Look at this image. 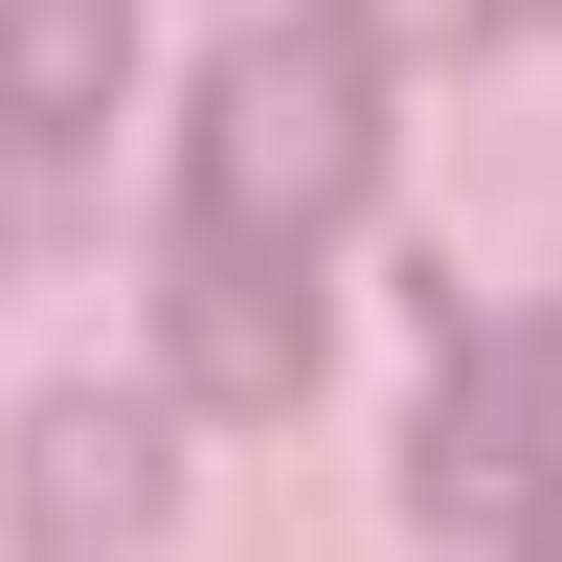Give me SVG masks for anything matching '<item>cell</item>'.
<instances>
[{"label":"cell","instance_id":"obj_7","mask_svg":"<svg viewBox=\"0 0 562 562\" xmlns=\"http://www.w3.org/2000/svg\"><path fill=\"white\" fill-rule=\"evenodd\" d=\"M518 562H562V518H540V540H518Z\"/></svg>","mask_w":562,"mask_h":562},{"label":"cell","instance_id":"obj_8","mask_svg":"<svg viewBox=\"0 0 562 562\" xmlns=\"http://www.w3.org/2000/svg\"><path fill=\"white\" fill-rule=\"evenodd\" d=\"M518 23H562V0H518Z\"/></svg>","mask_w":562,"mask_h":562},{"label":"cell","instance_id":"obj_6","mask_svg":"<svg viewBox=\"0 0 562 562\" xmlns=\"http://www.w3.org/2000/svg\"><path fill=\"white\" fill-rule=\"evenodd\" d=\"M315 23H338L360 68H450V45H495L518 0H315Z\"/></svg>","mask_w":562,"mask_h":562},{"label":"cell","instance_id":"obj_3","mask_svg":"<svg viewBox=\"0 0 562 562\" xmlns=\"http://www.w3.org/2000/svg\"><path fill=\"white\" fill-rule=\"evenodd\" d=\"M158 360L225 405V428H270V405H315V383H338V315H315V270L203 248V225H180V248H158Z\"/></svg>","mask_w":562,"mask_h":562},{"label":"cell","instance_id":"obj_4","mask_svg":"<svg viewBox=\"0 0 562 562\" xmlns=\"http://www.w3.org/2000/svg\"><path fill=\"white\" fill-rule=\"evenodd\" d=\"M180 495V405L158 383H45L23 405V562H135Z\"/></svg>","mask_w":562,"mask_h":562},{"label":"cell","instance_id":"obj_5","mask_svg":"<svg viewBox=\"0 0 562 562\" xmlns=\"http://www.w3.org/2000/svg\"><path fill=\"white\" fill-rule=\"evenodd\" d=\"M135 90V0H0V158H68Z\"/></svg>","mask_w":562,"mask_h":562},{"label":"cell","instance_id":"obj_1","mask_svg":"<svg viewBox=\"0 0 562 562\" xmlns=\"http://www.w3.org/2000/svg\"><path fill=\"white\" fill-rule=\"evenodd\" d=\"M360 203H383V68H360L338 23H248V45L203 68V135H180V225L315 270Z\"/></svg>","mask_w":562,"mask_h":562},{"label":"cell","instance_id":"obj_2","mask_svg":"<svg viewBox=\"0 0 562 562\" xmlns=\"http://www.w3.org/2000/svg\"><path fill=\"white\" fill-rule=\"evenodd\" d=\"M405 518H428V540H540V518H562V293L450 338L428 450H405Z\"/></svg>","mask_w":562,"mask_h":562}]
</instances>
